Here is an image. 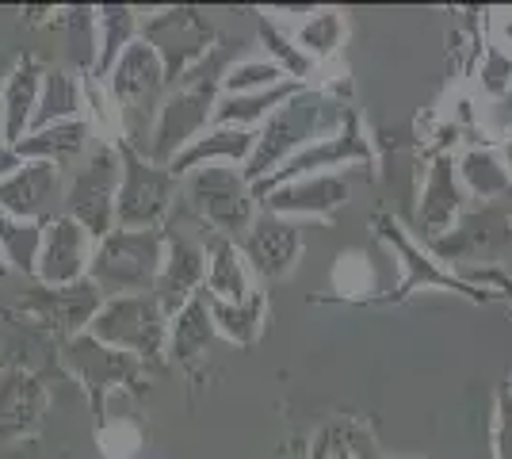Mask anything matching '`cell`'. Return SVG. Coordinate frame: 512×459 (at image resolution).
I'll list each match as a JSON object with an SVG mask.
<instances>
[{"label": "cell", "mask_w": 512, "mask_h": 459, "mask_svg": "<svg viewBox=\"0 0 512 459\" xmlns=\"http://www.w3.org/2000/svg\"><path fill=\"white\" fill-rule=\"evenodd\" d=\"M43 81H46V66L35 54L20 58L12 66V73L4 77V85H0L4 146H16V142H23V134L31 131V123L39 115V100H43Z\"/></svg>", "instance_id": "22"}, {"label": "cell", "mask_w": 512, "mask_h": 459, "mask_svg": "<svg viewBox=\"0 0 512 459\" xmlns=\"http://www.w3.org/2000/svg\"><path fill=\"white\" fill-rule=\"evenodd\" d=\"M329 280H333V291H329L333 303H375V284H379L375 264L356 249L337 257Z\"/></svg>", "instance_id": "35"}, {"label": "cell", "mask_w": 512, "mask_h": 459, "mask_svg": "<svg viewBox=\"0 0 512 459\" xmlns=\"http://www.w3.org/2000/svg\"><path fill=\"white\" fill-rule=\"evenodd\" d=\"M203 280H207L203 230L192 234L184 226H165V261H161V276L153 284V299L172 318L184 303L203 295Z\"/></svg>", "instance_id": "14"}, {"label": "cell", "mask_w": 512, "mask_h": 459, "mask_svg": "<svg viewBox=\"0 0 512 459\" xmlns=\"http://www.w3.org/2000/svg\"><path fill=\"white\" fill-rule=\"evenodd\" d=\"M119 180H123L119 142H96L65 176L62 215H69L77 226H85L92 241H104L115 230Z\"/></svg>", "instance_id": "6"}, {"label": "cell", "mask_w": 512, "mask_h": 459, "mask_svg": "<svg viewBox=\"0 0 512 459\" xmlns=\"http://www.w3.org/2000/svg\"><path fill=\"white\" fill-rule=\"evenodd\" d=\"M352 173H318V176H302L291 184H279L268 196L260 199V211L279 215V219H325V215H337L344 203L352 199Z\"/></svg>", "instance_id": "17"}, {"label": "cell", "mask_w": 512, "mask_h": 459, "mask_svg": "<svg viewBox=\"0 0 512 459\" xmlns=\"http://www.w3.org/2000/svg\"><path fill=\"white\" fill-rule=\"evenodd\" d=\"M214 337H218V329H214L207 295H195L192 303H184L169 318V352H165V360L184 364V368L199 364L214 345Z\"/></svg>", "instance_id": "26"}, {"label": "cell", "mask_w": 512, "mask_h": 459, "mask_svg": "<svg viewBox=\"0 0 512 459\" xmlns=\"http://www.w3.org/2000/svg\"><path fill=\"white\" fill-rule=\"evenodd\" d=\"M65 169L50 161H20V169L0 180V211L23 222H50L62 215Z\"/></svg>", "instance_id": "16"}, {"label": "cell", "mask_w": 512, "mask_h": 459, "mask_svg": "<svg viewBox=\"0 0 512 459\" xmlns=\"http://www.w3.org/2000/svg\"><path fill=\"white\" fill-rule=\"evenodd\" d=\"M203 230V249H207V280H203V295L211 303H241L256 291L249 261L241 253V241L222 238L207 226Z\"/></svg>", "instance_id": "23"}, {"label": "cell", "mask_w": 512, "mask_h": 459, "mask_svg": "<svg viewBox=\"0 0 512 459\" xmlns=\"http://www.w3.org/2000/svg\"><path fill=\"white\" fill-rule=\"evenodd\" d=\"M344 35H348V23H344V12H337V8H314V12L302 16L299 27L291 31L295 46H299L314 66L337 58V50L344 46Z\"/></svg>", "instance_id": "33"}, {"label": "cell", "mask_w": 512, "mask_h": 459, "mask_svg": "<svg viewBox=\"0 0 512 459\" xmlns=\"http://www.w3.org/2000/svg\"><path fill=\"white\" fill-rule=\"evenodd\" d=\"M119 161H123V180H119V199H115V226L165 230L184 184L130 142H119Z\"/></svg>", "instance_id": "9"}, {"label": "cell", "mask_w": 512, "mask_h": 459, "mask_svg": "<svg viewBox=\"0 0 512 459\" xmlns=\"http://www.w3.org/2000/svg\"><path fill=\"white\" fill-rule=\"evenodd\" d=\"M455 173L467 199H478L482 207H493V199H505L512 192V173L505 169L497 146H467L455 153Z\"/></svg>", "instance_id": "27"}, {"label": "cell", "mask_w": 512, "mask_h": 459, "mask_svg": "<svg viewBox=\"0 0 512 459\" xmlns=\"http://www.w3.org/2000/svg\"><path fill=\"white\" fill-rule=\"evenodd\" d=\"M256 138H260V131L211 127V131L199 134L192 146H184V150L172 157L169 173L176 180H184V176H192L195 169H207V165H237V169H245L256 150Z\"/></svg>", "instance_id": "24"}, {"label": "cell", "mask_w": 512, "mask_h": 459, "mask_svg": "<svg viewBox=\"0 0 512 459\" xmlns=\"http://www.w3.org/2000/svg\"><path fill=\"white\" fill-rule=\"evenodd\" d=\"M96 444L104 459H134L146 444V429L127 414H107L104 421H96Z\"/></svg>", "instance_id": "37"}, {"label": "cell", "mask_w": 512, "mask_h": 459, "mask_svg": "<svg viewBox=\"0 0 512 459\" xmlns=\"http://www.w3.org/2000/svg\"><path fill=\"white\" fill-rule=\"evenodd\" d=\"M180 184H184L180 196L188 199L195 222L222 234V238L241 241L260 215L253 184L237 165H207V169H195L192 176H184Z\"/></svg>", "instance_id": "7"}, {"label": "cell", "mask_w": 512, "mask_h": 459, "mask_svg": "<svg viewBox=\"0 0 512 459\" xmlns=\"http://www.w3.org/2000/svg\"><path fill=\"white\" fill-rule=\"evenodd\" d=\"M352 104L341 100L329 85H302L283 108L260 127L256 150L249 157V165L241 173L249 176V184H260L264 176H272L279 165H287L299 150H306L310 142L337 134L352 115Z\"/></svg>", "instance_id": "1"}, {"label": "cell", "mask_w": 512, "mask_h": 459, "mask_svg": "<svg viewBox=\"0 0 512 459\" xmlns=\"http://www.w3.org/2000/svg\"><path fill=\"white\" fill-rule=\"evenodd\" d=\"M104 88L107 96H111V104H115V111H119L123 142L142 150L146 138H150L153 119H157V108H161V100L169 92V77H165V66L157 58V50L146 39H138L115 62V69L107 73Z\"/></svg>", "instance_id": "5"}, {"label": "cell", "mask_w": 512, "mask_h": 459, "mask_svg": "<svg viewBox=\"0 0 512 459\" xmlns=\"http://www.w3.org/2000/svg\"><path fill=\"white\" fill-rule=\"evenodd\" d=\"M4 272H8V268H4V264H0V276H4Z\"/></svg>", "instance_id": "45"}, {"label": "cell", "mask_w": 512, "mask_h": 459, "mask_svg": "<svg viewBox=\"0 0 512 459\" xmlns=\"http://www.w3.org/2000/svg\"><path fill=\"white\" fill-rule=\"evenodd\" d=\"M241 253H245V261H249V272L260 276V280H268V284L291 276V268H295L302 257L299 222L260 211L256 222L249 226V234L241 238Z\"/></svg>", "instance_id": "20"}, {"label": "cell", "mask_w": 512, "mask_h": 459, "mask_svg": "<svg viewBox=\"0 0 512 459\" xmlns=\"http://www.w3.org/2000/svg\"><path fill=\"white\" fill-rule=\"evenodd\" d=\"M371 230H375V238L394 253V261H398V268H402L398 287H394L386 299H379V303H406V299H413L417 291H451V295H463V299H470V303H493V299H497V295H490V291L467 284L455 268L436 261V253H432L409 226H402V222L394 219V215L379 211V215L371 219Z\"/></svg>", "instance_id": "4"}, {"label": "cell", "mask_w": 512, "mask_h": 459, "mask_svg": "<svg viewBox=\"0 0 512 459\" xmlns=\"http://www.w3.org/2000/svg\"><path fill=\"white\" fill-rule=\"evenodd\" d=\"M0 318H4V299H0Z\"/></svg>", "instance_id": "43"}, {"label": "cell", "mask_w": 512, "mask_h": 459, "mask_svg": "<svg viewBox=\"0 0 512 459\" xmlns=\"http://www.w3.org/2000/svg\"><path fill=\"white\" fill-rule=\"evenodd\" d=\"M497 153H501V161H505V169L512 173V127L501 138H497Z\"/></svg>", "instance_id": "42"}, {"label": "cell", "mask_w": 512, "mask_h": 459, "mask_svg": "<svg viewBox=\"0 0 512 459\" xmlns=\"http://www.w3.org/2000/svg\"><path fill=\"white\" fill-rule=\"evenodd\" d=\"M100 138L88 127V119H69V123H50L39 131L23 134L12 150L20 153V161H50L58 169H73Z\"/></svg>", "instance_id": "25"}, {"label": "cell", "mask_w": 512, "mask_h": 459, "mask_svg": "<svg viewBox=\"0 0 512 459\" xmlns=\"http://www.w3.org/2000/svg\"><path fill=\"white\" fill-rule=\"evenodd\" d=\"M100 345L127 352L142 364H161L169 352V314L153 295H119L104 299L85 329Z\"/></svg>", "instance_id": "8"}, {"label": "cell", "mask_w": 512, "mask_h": 459, "mask_svg": "<svg viewBox=\"0 0 512 459\" xmlns=\"http://www.w3.org/2000/svg\"><path fill=\"white\" fill-rule=\"evenodd\" d=\"M512 241V215L497 211V207H478V211H467L463 219L455 222L448 238H440L436 245H428L436 253L440 264H467V261H482V257H493L497 249H505Z\"/></svg>", "instance_id": "21"}, {"label": "cell", "mask_w": 512, "mask_h": 459, "mask_svg": "<svg viewBox=\"0 0 512 459\" xmlns=\"http://www.w3.org/2000/svg\"><path fill=\"white\" fill-rule=\"evenodd\" d=\"M463 215H467V192H463L459 173H455V157L451 153H436L425 169L413 234L425 245H436L440 238H448Z\"/></svg>", "instance_id": "15"}, {"label": "cell", "mask_w": 512, "mask_h": 459, "mask_svg": "<svg viewBox=\"0 0 512 459\" xmlns=\"http://www.w3.org/2000/svg\"><path fill=\"white\" fill-rule=\"evenodd\" d=\"M302 88V81H283L279 88L268 92H249V96H218L211 127H237V131H260L272 115H276L295 92Z\"/></svg>", "instance_id": "29"}, {"label": "cell", "mask_w": 512, "mask_h": 459, "mask_svg": "<svg viewBox=\"0 0 512 459\" xmlns=\"http://www.w3.org/2000/svg\"><path fill=\"white\" fill-rule=\"evenodd\" d=\"M352 165H363V169H375V150H371V138L363 134L360 115L352 111L348 123H344L337 134L329 138H318L310 142L306 150H299L287 165H279L272 176H264L260 184H253L256 203L268 196L279 184H291V180H302V176H318V173H344Z\"/></svg>", "instance_id": "13"}, {"label": "cell", "mask_w": 512, "mask_h": 459, "mask_svg": "<svg viewBox=\"0 0 512 459\" xmlns=\"http://www.w3.org/2000/svg\"><path fill=\"white\" fill-rule=\"evenodd\" d=\"M16 169H20V153L12 150V146H0V180L12 176Z\"/></svg>", "instance_id": "41"}, {"label": "cell", "mask_w": 512, "mask_h": 459, "mask_svg": "<svg viewBox=\"0 0 512 459\" xmlns=\"http://www.w3.org/2000/svg\"><path fill=\"white\" fill-rule=\"evenodd\" d=\"M39 249H43V222H23L0 211V264L4 268L35 276Z\"/></svg>", "instance_id": "34"}, {"label": "cell", "mask_w": 512, "mask_h": 459, "mask_svg": "<svg viewBox=\"0 0 512 459\" xmlns=\"http://www.w3.org/2000/svg\"><path fill=\"white\" fill-rule=\"evenodd\" d=\"M50 391L35 372L20 364L0 368V444H20L43 429Z\"/></svg>", "instance_id": "19"}, {"label": "cell", "mask_w": 512, "mask_h": 459, "mask_svg": "<svg viewBox=\"0 0 512 459\" xmlns=\"http://www.w3.org/2000/svg\"><path fill=\"white\" fill-rule=\"evenodd\" d=\"M493 459H512V379L493 394V425H490Z\"/></svg>", "instance_id": "39"}, {"label": "cell", "mask_w": 512, "mask_h": 459, "mask_svg": "<svg viewBox=\"0 0 512 459\" xmlns=\"http://www.w3.org/2000/svg\"><path fill=\"white\" fill-rule=\"evenodd\" d=\"M0 146H4V127H0Z\"/></svg>", "instance_id": "44"}, {"label": "cell", "mask_w": 512, "mask_h": 459, "mask_svg": "<svg viewBox=\"0 0 512 459\" xmlns=\"http://www.w3.org/2000/svg\"><path fill=\"white\" fill-rule=\"evenodd\" d=\"M62 360L88 391V406H92L96 421L107 417V398L115 391H142L146 387V364L142 360H134L127 352L107 349L88 333H77V337L65 341Z\"/></svg>", "instance_id": "11"}, {"label": "cell", "mask_w": 512, "mask_h": 459, "mask_svg": "<svg viewBox=\"0 0 512 459\" xmlns=\"http://www.w3.org/2000/svg\"><path fill=\"white\" fill-rule=\"evenodd\" d=\"M222 73H226V54L214 50L203 66H195L184 81H176L165 92L157 119L150 127V138L142 146V153L150 161L169 169V161L176 153L184 146H192L203 131H211L214 108H218V96H222Z\"/></svg>", "instance_id": "2"}, {"label": "cell", "mask_w": 512, "mask_h": 459, "mask_svg": "<svg viewBox=\"0 0 512 459\" xmlns=\"http://www.w3.org/2000/svg\"><path fill=\"white\" fill-rule=\"evenodd\" d=\"M96 253V241L88 238L85 226L69 219V215H54L43 222V249H39V264H35V280L43 287H73L88 280V264Z\"/></svg>", "instance_id": "18"}, {"label": "cell", "mask_w": 512, "mask_h": 459, "mask_svg": "<svg viewBox=\"0 0 512 459\" xmlns=\"http://www.w3.org/2000/svg\"><path fill=\"white\" fill-rule=\"evenodd\" d=\"M490 46L512 54V8H497L490 16Z\"/></svg>", "instance_id": "40"}, {"label": "cell", "mask_w": 512, "mask_h": 459, "mask_svg": "<svg viewBox=\"0 0 512 459\" xmlns=\"http://www.w3.org/2000/svg\"><path fill=\"white\" fill-rule=\"evenodd\" d=\"M142 39L157 50L172 88L218 50L214 46L218 43V27L199 8H165V12L142 20Z\"/></svg>", "instance_id": "10"}, {"label": "cell", "mask_w": 512, "mask_h": 459, "mask_svg": "<svg viewBox=\"0 0 512 459\" xmlns=\"http://www.w3.org/2000/svg\"><path fill=\"white\" fill-rule=\"evenodd\" d=\"M165 261V230H123L115 226L88 264V280L100 287L104 299L119 295H153Z\"/></svg>", "instance_id": "3"}, {"label": "cell", "mask_w": 512, "mask_h": 459, "mask_svg": "<svg viewBox=\"0 0 512 459\" xmlns=\"http://www.w3.org/2000/svg\"><path fill=\"white\" fill-rule=\"evenodd\" d=\"M138 39H142V16L130 4H104V8H96V66H92V81H107V73L115 69V62Z\"/></svg>", "instance_id": "28"}, {"label": "cell", "mask_w": 512, "mask_h": 459, "mask_svg": "<svg viewBox=\"0 0 512 459\" xmlns=\"http://www.w3.org/2000/svg\"><path fill=\"white\" fill-rule=\"evenodd\" d=\"M310 459H383L375 433L356 417L325 421L310 440Z\"/></svg>", "instance_id": "31"}, {"label": "cell", "mask_w": 512, "mask_h": 459, "mask_svg": "<svg viewBox=\"0 0 512 459\" xmlns=\"http://www.w3.org/2000/svg\"><path fill=\"white\" fill-rule=\"evenodd\" d=\"M283 81H291L272 58H245L234 62L222 73V96H249V92H268L279 88Z\"/></svg>", "instance_id": "36"}, {"label": "cell", "mask_w": 512, "mask_h": 459, "mask_svg": "<svg viewBox=\"0 0 512 459\" xmlns=\"http://www.w3.org/2000/svg\"><path fill=\"white\" fill-rule=\"evenodd\" d=\"M104 306V295L92 280H81L73 287H27L23 295H8L4 299V318H20L35 329H50L62 333L65 341L85 333L88 322L96 318V310Z\"/></svg>", "instance_id": "12"}, {"label": "cell", "mask_w": 512, "mask_h": 459, "mask_svg": "<svg viewBox=\"0 0 512 459\" xmlns=\"http://www.w3.org/2000/svg\"><path fill=\"white\" fill-rule=\"evenodd\" d=\"M69 119H85V77L77 69L54 66L46 69L43 100H39V115H35L31 131L50 127V123H69Z\"/></svg>", "instance_id": "30"}, {"label": "cell", "mask_w": 512, "mask_h": 459, "mask_svg": "<svg viewBox=\"0 0 512 459\" xmlns=\"http://www.w3.org/2000/svg\"><path fill=\"white\" fill-rule=\"evenodd\" d=\"M211 318H214V329H218V337H226L230 345H241V349H249L260 341V333L268 326V295L256 287L249 299H241V303H211Z\"/></svg>", "instance_id": "32"}, {"label": "cell", "mask_w": 512, "mask_h": 459, "mask_svg": "<svg viewBox=\"0 0 512 459\" xmlns=\"http://www.w3.org/2000/svg\"><path fill=\"white\" fill-rule=\"evenodd\" d=\"M478 88L490 96V100H505L512 92V54L497 50V46H482L478 54Z\"/></svg>", "instance_id": "38"}]
</instances>
